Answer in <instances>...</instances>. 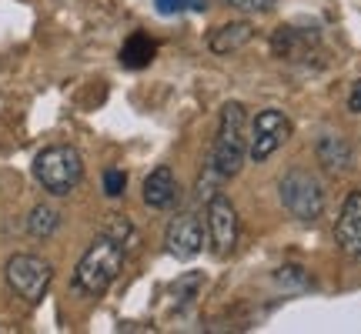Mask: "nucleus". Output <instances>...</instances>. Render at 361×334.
Instances as JSON below:
<instances>
[{"instance_id":"obj_1","label":"nucleus","mask_w":361,"mask_h":334,"mask_svg":"<svg viewBox=\"0 0 361 334\" xmlns=\"http://www.w3.org/2000/svg\"><path fill=\"white\" fill-rule=\"evenodd\" d=\"M121 271H124V245H117L107 234H97V241L84 251V257L74 268V291L87 297H101L117 281Z\"/></svg>"},{"instance_id":"obj_2","label":"nucleus","mask_w":361,"mask_h":334,"mask_svg":"<svg viewBox=\"0 0 361 334\" xmlns=\"http://www.w3.org/2000/svg\"><path fill=\"white\" fill-rule=\"evenodd\" d=\"M247 157V111L241 101H228L221 107L218 120V137H214V151H211V167L221 180L234 178Z\"/></svg>"},{"instance_id":"obj_3","label":"nucleus","mask_w":361,"mask_h":334,"mask_svg":"<svg viewBox=\"0 0 361 334\" xmlns=\"http://www.w3.org/2000/svg\"><path fill=\"white\" fill-rule=\"evenodd\" d=\"M34 178L40 180V187L54 197H67V194L84 180V157L78 147L71 144H54L44 147L34 157Z\"/></svg>"},{"instance_id":"obj_4","label":"nucleus","mask_w":361,"mask_h":334,"mask_svg":"<svg viewBox=\"0 0 361 334\" xmlns=\"http://www.w3.org/2000/svg\"><path fill=\"white\" fill-rule=\"evenodd\" d=\"M281 191V204L288 207V214H295L298 221H318L324 211V191L322 180L314 178L305 167H291L278 184Z\"/></svg>"},{"instance_id":"obj_5","label":"nucleus","mask_w":361,"mask_h":334,"mask_svg":"<svg viewBox=\"0 0 361 334\" xmlns=\"http://www.w3.org/2000/svg\"><path fill=\"white\" fill-rule=\"evenodd\" d=\"M4 278H7V287L13 295L27 301V304H37L44 301L47 287L54 281V268L37 254H13L4 268Z\"/></svg>"},{"instance_id":"obj_6","label":"nucleus","mask_w":361,"mask_h":334,"mask_svg":"<svg viewBox=\"0 0 361 334\" xmlns=\"http://www.w3.org/2000/svg\"><path fill=\"white\" fill-rule=\"evenodd\" d=\"M291 120L281 114V111H274V107H268V111H261L258 117H255V124H251V137H247V157L251 161H268L278 147H281L288 137H291Z\"/></svg>"},{"instance_id":"obj_7","label":"nucleus","mask_w":361,"mask_h":334,"mask_svg":"<svg viewBox=\"0 0 361 334\" xmlns=\"http://www.w3.org/2000/svg\"><path fill=\"white\" fill-rule=\"evenodd\" d=\"M207 237L218 257H228L238 245V207L224 194H211L207 201Z\"/></svg>"},{"instance_id":"obj_8","label":"nucleus","mask_w":361,"mask_h":334,"mask_svg":"<svg viewBox=\"0 0 361 334\" xmlns=\"http://www.w3.org/2000/svg\"><path fill=\"white\" fill-rule=\"evenodd\" d=\"M164 245H168V254L178 257V261H191V257L201 254L204 247V224L194 211H180L178 218H171L168 231H164Z\"/></svg>"},{"instance_id":"obj_9","label":"nucleus","mask_w":361,"mask_h":334,"mask_svg":"<svg viewBox=\"0 0 361 334\" xmlns=\"http://www.w3.org/2000/svg\"><path fill=\"white\" fill-rule=\"evenodd\" d=\"M335 245L351 257L361 254V191H351L341 204L335 224Z\"/></svg>"},{"instance_id":"obj_10","label":"nucleus","mask_w":361,"mask_h":334,"mask_svg":"<svg viewBox=\"0 0 361 334\" xmlns=\"http://www.w3.org/2000/svg\"><path fill=\"white\" fill-rule=\"evenodd\" d=\"M178 178H174V171H171L168 164L154 167L147 178H144V204L154 207V211H168V207H174V201H178Z\"/></svg>"},{"instance_id":"obj_11","label":"nucleus","mask_w":361,"mask_h":334,"mask_svg":"<svg viewBox=\"0 0 361 334\" xmlns=\"http://www.w3.org/2000/svg\"><path fill=\"white\" fill-rule=\"evenodd\" d=\"M314 40H318V34L298 30V27H278L274 37H271V51L278 54L281 61H301V57L311 54Z\"/></svg>"},{"instance_id":"obj_12","label":"nucleus","mask_w":361,"mask_h":334,"mask_svg":"<svg viewBox=\"0 0 361 334\" xmlns=\"http://www.w3.org/2000/svg\"><path fill=\"white\" fill-rule=\"evenodd\" d=\"M314 154H318V164H322L328 174H341V171H348L351 161H355L351 144L345 141V137H338V134H324V137H318Z\"/></svg>"},{"instance_id":"obj_13","label":"nucleus","mask_w":361,"mask_h":334,"mask_svg":"<svg viewBox=\"0 0 361 334\" xmlns=\"http://www.w3.org/2000/svg\"><path fill=\"white\" fill-rule=\"evenodd\" d=\"M255 37V27L247 24V20H234V24H224L218 27L211 37H207V47L221 57H228V54H238L241 47H247Z\"/></svg>"},{"instance_id":"obj_14","label":"nucleus","mask_w":361,"mask_h":334,"mask_svg":"<svg viewBox=\"0 0 361 334\" xmlns=\"http://www.w3.org/2000/svg\"><path fill=\"white\" fill-rule=\"evenodd\" d=\"M154 54H157V44L147 34H130L124 40V47H121V64L130 67V70H141V67H147L154 61Z\"/></svg>"},{"instance_id":"obj_15","label":"nucleus","mask_w":361,"mask_h":334,"mask_svg":"<svg viewBox=\"0 0 361 334\" xmlns=\"http://www.w3.org/2000/svg\"><path fill=\"white\" fill-rule=\"evenodd\" d=\"M57 228H61V211L51 204H37L30 214H27V231L34 234L37 241H47Z\"/></svg>"},{"instance_id":"obj_16","label":"nucleus","mask_w":361,"mask_h":334,"mask_svg":"<svg viewBox=\"0 0 361 334\" xmlns=\"http://www.w3.org/2000/svg\"><path fill=\"white\" fill-rule=\"evenodd\" d=\"M101 234L114 237L117 245H124V251H128V247H134V241H137V231L130 228V221L124 218V214H114V218H111V224H107Z\"/></svg>"},{"instance_id":"obj_17","label":"nucleus","mask_w":361,"mask_h":334,"mask_svg":"<svg viewBox=\"0 0 361 334\" xmlns=\"http://www.w3.org/2000/svg\"><path fill=\"white\" fill-rule=\"evenodd\" d=\"M204 284V274H184L171 291H174V297H178V304L184 308V304H191L194 297H197V287Z\"/></svg>"},{"instance_id":"obj_18","label":"nucleus","mask_w":361,"mask_h":334,"mask_svg":"<svg viewBox=\"0 0 361 334\" xmlns=\"http://www.w3.org/2000/svg\"><path fill=\"white\" fill-rule=\"evenodd\" d=\"M124 187H128V174H124V171H117V167L104 171V194H107V197H121Z\"/></svg>"},{"instance_id":"obj_19","label":"nucleus","mask_w":361,"mask_h":334,"mask_svg":"<svg viewBox=\"0 0 361 334\" xmlns=\"http://www.w3.org/2000/svg\"><path fill=\"white\" fill-rule=\"evenodd\" d=\"M157 11L161 13H184V11H201L204 7V0H154Z\"/></svg>"},{"instance_id":"obj_20","label":"nucleus","mask_w":361,"mask_h":334,"mask_svg":"<svg viewBox=\"0 0 361 334\" xmlns=\"http://www.w3.org/2000/svg\"><path fill=\"white\" fill-rule=\"evenodd\" d=\"M228 7H234V11L241 13H268L278 0H224Z\"/></svg>"},{"instance_id":"obj_21","label":"nucleus","mask_w":361,"mask_h":334,"mask_svg":"<svg viewBox=\"0 0 361 334\" xmlns=\"http://www.w3.org/2000/svg\"><path fill=\"white\" fill-rule=\"evenodd\" d=\"M278 281H281V284H295V287H305V284H308V278H305V268L288 264V268L278 271Z\"/></svg>"},{"instance_id":"obj_22","label":"nucleus","mask_w":361,"mask_h":334,"mask_svg":"<svg viewBox=\"0 0 361 334\" xmlns=\"http://www.w3.org/2000/svg\"><path fill=\"white\" fill-rule=\"evenodd\" d=\"M348 111L351 114H361V80H355V87L348 94Z\"/></svg>"}]
</instances>
